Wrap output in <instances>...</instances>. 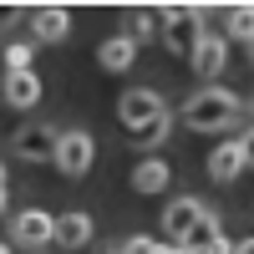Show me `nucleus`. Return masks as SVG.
Returning <instances> with one entry per match:
<instances>
[{
	"instance_id": "f257e3e1",
	"label": "nucleus",
	"mask_w": 254,
	"mask_h": 254,
	"mask_svg": "<svg viewBox=\"0 0 254 254\" xmlns=\"http://www.w3.org/2000/svg\"><path fill=\"white\" fill-rule=\"evenodd\" d=\"M234 117H239V102L229 92H198V97H188V107H183V122L193 127V132H219V127H229Z\"/></svg>"
},
{
	"instance_id": "f03ea898",
	"label": "nucleus",
	"mask_w": 254,
	"mask_h": 254,
	"mask_svg": "<svg viewBox=\"0 0 254 254\" xmlns=\"http://www.w3.org/2000/svg\"><path fill=\"white\" fill-rule=\"evenodd\" d=\"M198 36H203V15L198 10H163V41H168V51L193 56Z\"/></svg>"
},
{
	"instance_id": "7ed1b4c3",
	"label": "nucleus",
	"mask_w": 254,
	"mask_h": 254,
	"mask_svg": "<svg viewBox=\"0 0 254 254\" xmlns=\"http://www.w3.org/2000/svg\"><path fill=\"white\" fill-rule=\"evenodd\" d=\"M92 158H97V142L87 137V132H61V142H56V168L66 178H81L92 168Z\"/></svg>"
},
{
	"instance_id": "20e7f679",
	"label": "nucleus",
	"mask_w": 254,
	"mask_h": 254,
	"mask_svg": "<svg viewBox=\"0 0 254 254\" xmlns=\"http://www.w3.org/2000/svg\"><path fill=\"white\" fill-rule=\"evenodd\" d=\"M244 168H249V137H234V142H219L214 153H208V173H214L219 183L239 178Z\"/></svg>"
},
{
	"instance_id": "39448f33",
	"label": "nucleus",
	"mask_w": 254,
	"mask_h": 254,
	"mask_svg": "<svg viewBox=\"0 0 254 254\" xmlns=\"http://www.w3.org/2000/svg\"><path fill=\"white\" fill-rule=\"evenodd\" d=\"M117 112H122V127H142V122H153V117H163L168 107H163V97H158V92H147V87H137V92H122V102H117Z\"/></svg>"
},
{
	"instance_id": "423d86ee",
	"label": "nucleus",
	"mask_w": 254,
	"mask_h": 254,
	"mask_svg": "<svg viewBox=\"0 0 254 254\" xmlns=\"http://www.w3.org/2000/svg\"><path fill=\"white\" fill-rule=\"evenodd\" d=\"M51 229H56V214L26 208V214H15V244H26V249H41V244H51Z\"/></svg>"
},
{
	"instance_id": "0eeeda50",
	"label": "nucleus",
	"mask_w": 254,
	"mask_h": 254,
	"mask_svg": "<svg viewBox=\"0 0 254 254\" xmlns=\"http://www.w3.org/2000/svg\"><path fill=\"white\" fill-rule=\"evenodd\" d=\"M51 244H61V249H81V244H92V219L81 214V208H71V214H56Z\"/></svg>"
},
{
	"instance_id": "6e6552de",
	"label": "nucleus",
	"mask_w": 254,
	"mask_h": 254,
	"mask_svg": "<svg viewBox=\"0 0 254 254\" xmlns=\"http://www.w3.org/2000/svg\"><path fill=\"white\" fill-rule=\"evenodd\" d=\"M56 142H61V132H51V127H20L15 132V153L41 163V158H56Z\"/></svg>"
},
{
	"instance_id": "1a4fd4ad",
	"label": "nucleus",
	"mask_w": 254,
	"mask_h": 254,
	"mask_svg": "<svg viewBox=\"0 0 254 254\" xmlns=\"http://www.w3.org/2000/svg\"><path fill=\"white\" fill-rule=\"evenodd\" d=\"M193 71L198 76H219L224 71V61H229V41L224 36H198V46H193Z\"/></svg>"
},
{
	"instance_id": "9d476101",
	"label": "nucleus",
	"mask_w": 254,
	"mask_h": 254,
	"mask_svg": "<svg viewBox=\"0 0 254 254\" xmlns=\"http://www.w3.org/2000/svg\"><path fill=\"white\" fill-rule=\"evenodd\" d=\"M198 214H203V203H198V198H173V203H168V214H163V229L173 234V244H178V239L188 234V229L198 224Z\"/></svg>"
},
{
	"instance_id": "9b49d317",
	"label": "nucleus",
	"mask_w": 254,
	"mask_h": 254,
	"mask_svg": "<svg viewBox=\"0 0 254 254\" xmlns=\"http://www.w3.org/2000/svg\"><path fill=\"white\" fill-rule=\"evenodd\" d=\"M5 102L10 107H36L41 102V76L36 71H5Z\"/></svg>"
},
{
	"instance_id": "f8f14e48",
	"label": "nucleus",
	"mask_w": 254,
	"mask_h": 254,
	"mask_svg": "<svg viewBox=\"0 0 254 254\" xmlns=\"http://www.w3.org/2000/svg\"><path fill=\"white\" fill-rule=\"evenodd\" d=\"M168 178H173V168H168L163 158H142L132 168V188H137V193H163Z\"/></svg>"
},
{
	"instance_id": "ddd939ff",
	"label": "nucleus",
	"mask_w": 254,
	"mask_h": 254,
	"mask_svg": "<svg viewBox=\"0 0 254 254\" xmlns=\"http://www.w3.org/2000/svg\"><path fill=\"white\" fill-rule=\"evenodd\" d=\"M31 31H36V41H66V31H71V15H66V10H56V5H46V10H36Z\"/></svg>"
},
{
	"instance_id": "4468645a",
	"label": "nucleus",
	"mask_w": 254,
	"mask_h": 254,
	"mask_svg": "<svg viewBox=\"0 0 254 254\" xmlns=\"http://www.w3.org/2000/svg\"><path fill=\"white\" fill-rule=\"evenodd\" d=\"M97 61H102V66H107V71H127V66H132V61H137V46H132V41H127V36H112V41H102Z\"/></svg>"
},
{
	"instance_id": "2eb2a0df",
	"label": "nucleus",
	"mask_w": 254,
	"mask_h": 254,
	"mask_svg": "<svg viewBox=\"0 0 254 254\" xmlns=\"http://www.w3.org/2000/svg\"><path fill=\"white\" fill-rule=\"evenodd\" d=\"M127 137H132V147H158L168 137V112L153 117V122H142V127H127Z\"/></svg>"
},
{
	"instance_id": "dca6fc26",
	"label": "nucleus",
	"mask_w": 254,
	"mask_h": 254,
	"mask_svg": "<svg viewBox=\"0 0 254 254\" xmlns=\"http://www.w3.org/2000/svg\"><path fill=\"white\" fill-rule=\"evenodd\" d=\"M158 31H163V20H158L153 10H137V15H132V31H127V41H132V46H137V41L158 36Z\"/></svg>"
},
{
	"instance_id": "f3484780",
	"label": "nucleus",
	"mask_w": 254,
	"mask_h": 254,
	"mask_svg": "<svg viewBox=\"0 0 254 254\" xmlns=\"http://www.w3.org/2000/svg\"><path fill=\"white\" fill-rule=\"evenodd\" d=\"M229 36H234V41H249V36H254V10H249V5H234V10H229Z\"/></svg>"
},
{
	"instance_id": "a211bd4d",
	"label": "nucleus",
	"mask_w": 254,
	"mask_h": 254,
	"mask_svg": "<svg viewBox=\"0 0 254 254\" xmlns=\"http://www.w3.org/2000/svg\"><path fill=\"white\" fill-rule=\"evenodd\" d=\"M31 56H36V46L10 41V46H5V71H31Z\"/></svg>"
},
{
	"instance_id": "6ab92c4d",
	"label": "nucleus",
	"mask_w": 254,
	"mask_h": 254,
	"mask_svg": "<svg viewBox=\"0 0 254 254\" xmlns=\"http://www.w3.org/2000/svg\"><path fill=\"white\" fill-rule=\"evenodd\" d=\"M158 249H163V244H158L153 234H132V239H127V244L117 249V254H158Z\"/></svg>"
},
{
	"instance_id": "aec40b11",
	"label": "nucleus",
	"mask_w": 254,
	"mask_h": 254,
	"mask_svg": "<svg viewBox=\"0 0 254 254\" xmlns=\"http://www.w3.org/2000/svg\"><path fill=\"white\" fill-rule=\"evenodd\" d=\"M158 254H183V249H158Z\"/></svg>"
},
{
	"instance_id": "412c9836",
	"label": "nucleus",
	"mask_w": 254,
	"mask_h": 254,
	"mask_svg": "<svg viewBox=\"0 0 254 254\" xmlns=\"http://www.w3.org/2000/svg\"><path fill=\"white\" fill-rule=\"evenodd\" d=\"M0 208H5V188H0Z\"/></svg>"
},
{
	"instance_id": "4be33fe9",
	"label": "nucleus",
	"mask_w": 254,
	"mask_h": 254,
	"mask_svg": "<svg viewBox=\"0 0 254 254\" xmlns=\"http://www.w3.org/2000/svg\"><path fill=\"white\" fill-rule=\"evenodd\" d=\"M0 188H5V178H0Z\"/></svg>"
},
{
	"instance_id": "5701e85b",
	"label": "nucleus",
	"mask_w": 254,
	"mask_h": 254,
	"mask_svg": "<svg viewBox=\"0 0 254 254\" xmlns=\"http://www.w3.org/2000/svg\"><path fill=\"white\" fill-rule=\"evenodd\" d=\"M0 254H5V244H0Z\"/></svg>"
}]
</instances>
